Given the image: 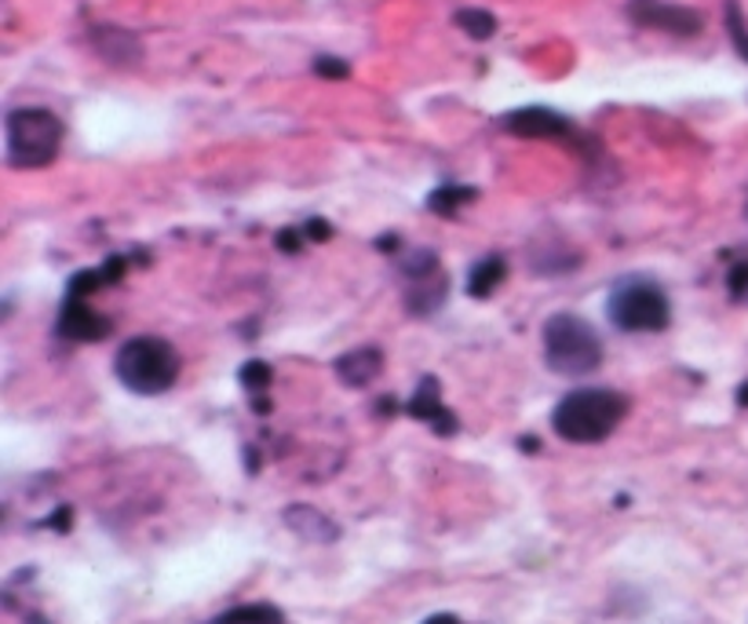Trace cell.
<instances>
[{"mask_svg": "<svg viewBox=\"0 0 748 624\" xmlns=\"http://www.w3.org/2000/svg\"><path fill=\"white\" fill-rule=\"evenodd\" d=\"M628 409H632V402H628V395H621V391L581 387V391H570V395L552 409V428L563 442L595 446V442H606L617 428H621Z\"/></svg>", "mask_w": 748, "mask_h": 624, "instance_id": "cell-1", "label": "cell"}, {"mask_svg": "<svg viewBox=\"0 0 748 624\" xmlns=\"http://www.w3.org/2000/svg\"><path fill=\"white\" fill-rule=\"evenodd\" d=\"M544 361L558 377H592L603 366V340L581 315H552L544 321Z\"/></svg>", "mask_w": 748, "mask_h": 624, "instance_id": "cell-2", "label": "cell"}, {"mask_svg": "<svg viewBox=\"0 0 748 624\" xmlns=\"http://www.w3.org/2000/svg\"><path fill=\"white\" fill-rule=\"evenodd\" d=\"M114 372L132 395H165L179 380L176 347L162 336H132L117 351Z\"/></svg>", "mask_w": 748, "mask_h": 624, "instance_id": "cell-3", "label": "cell"}, {"mask_svg": "<svg viewBox=\"0 0 748 624\" xmlns=\"http://www.w3.org/2000/svg\"><path fill=\"white\" fill-rule=\"evenodd\" d=\"M4 139L12 168H44L63 147V120L44 106H18L4 120Z\"/></svg>", "mask_w": 748, "mask_h": 624, "instance_id": "cell-4", "label": "cell"}, {"mask_svg": "<svg viewBox=\"0 0 748 624\" xmlns=\"http://www.w3.org/2000/svg\"><path fill=\"white\" fill-rule=\"evenodd\" d=\"M606 315L621 332H665L672 321V307L654 278H621L610 289Z\"/></svg>", "mask_w": 748, "mask_h": 624, "instance_id": "cell-5", "label": "cell"}, {"mask_svg": "<svg viewBox=\"0 0 748 624\" xmlns=\"http://www.w3.org/2000/svg\"><path fill=\"white\" fill-rule=\"evenodd\" d=\"M628 18L643 29H661V34L672 37H694L701 34V15L694 8L683 4H668V0H628Z\"/></svg>", "mask_w": 748, "mask_h": 624, "instance_id": "cell-6", "label": "cell"}, {"mask_svg": "<svg viewBox=\"0 0 748 624\" xmlns=\"http://www.w3.org/2000/svg\"><path fill=\"white\" fill-rule=\"evenodd\" d=\"M55 332L63 340H69V344H99V340H106L109 332H114V321L106 315H99L95 307H88V300L66 296L63 310H59Z\"/></svg>", "mask_w": 748, "mask_h": 624, "instance_id": "cell-7", "label": "cell"}, {"mask_svg": "<svg viewBox=\"0 0 748 624\" xmlns=\"http://www.w3.org/2000/svg\"><path fill=\"white\" fill-rule=\"evenodd\" d=\"M501 128L512 136L523 139H573V125L563 114L547 106H526V110H512V114L501 117Z\"/></svg>", "mask_w": 748, "mask_h": 624, "instance_id": "cell-8", "label": "cell"}, {"mask_svg": "<svg viewBox=\"0 0 748 624\" xmlns=\"http://www.w3.org/2000/svg\"><path fill=\"white\" fill-rule=\"evenodd\" d=\"M405 412L413 420H424V424H431L438 435L449 438L461 431V420L453 417V409L442 406V398H438V380L435 377H424L421 387H416V395L405 402Z\"/></svg>", "mask_w": 748, "mask_h": 624, "instance_id": "cell-9", "label": "cell"}, {"mask_svg": "<svg viewBox=\"0 0 748 624\" xmlns=\"http://www.w3.org/2000/svg\"><path fill=\"white\" fill-rule=\"evenodd\" d=\"M92 48L106 59L109 66H136L139 55H143L136 34H128V29H121V26H95Z\"/></svg>", "mask_w": 748, "mask_h": 624, "instance_id": "cell-10", "label": "cell"}, {"mask_svg": "<svg viewBox=\"0 0 748 624\" xmlns=\"http://www.w3.org/2000/svg\"><path fill=\"white\" fill-rule=\"evenodd\" d=\"M333 369H336V377H340L347 387H365V384H373V380L381 377L384 355L376 347H358V351H347V355L336 358Z\"/></svg>", "mask_w": 748, "mask_h": 624, "instance_id": "cell-11", "label": "cell"}, {"mask_svg": "<svg viewBox=\"0 0 748 624\" xmlns=\"http://www.w3.org/2000/svg\"><path fill=\"white\" fill-rule=\"evenodd\" d=\"M446 293H449V285H446V275H442V270H438V275H427V278L409 281V289H405V307H409V315L431 318L435 310H442Z\"/></svg>", "mask_w": 748, "mask_h": 624, "instance_id": "cell-12", "label": "cell"}, {"mask_svg": "<svg viewBox=\"0 0 748 624\" xmlns=\"http://www.w3.org/2000/svg\"><path fill=\"white\" fill-rule=\"evenodd\" d=\"M285 526L299 533L304 540H311V545H333V540L340 537V530L333 526V519H325L322 511H314L307 505L285 508Z\"/></svg>", "mask_w": 748, "mask_h": 624, "instance_id": "cell-13", "label": "cell"}, {"mask_svg": "<svg viewBox=\"0 0 748 624\" xmlns=\"http://www.w3.org/2000/svg\"><path fill=\"white\" fill-rule=\"evenodd\" d=\"M504 278H507L504 256H486V259H478L472 267V275H467V293L475 300H490L496 293V285H504Z\"/></svg>", "mask_w": 748, "mask_h": 624, "instance_id": "cell-14", "label": "cell"}, {"mask_svg": "<svg viewBox=\"0 0 748 624\" xmlns=\"http://www.w3.org/2000/svg\"><path fill=\"white\" fill-rule=\"evenodd\" d=\"M208 624H285V613L274 602H245V607L219 613Z\"/></svg>", "mask_w": 748, "mask_h": 624, "instance_id": "cell-15", "label": "cell"}, {"mask_svg": "<svg viewBox=\"0 0 748 624\" xmlns=\"http://www.w3.org/2000/svg\"><path fill=\"white\" fill-rule=\"evenodd\" d=\"M478 198L475 187H461V183H446L427 194V208H431L435 216H456L464 205H472V201Z\"/></svg>", "mask_w": 748, "mask_h": 624, "instance_id": "cell-16", "label": "cell"}, {"mask_svg": "<svg viewBox=\"0 0 748 624\" xmlns=\"http://www.w3.org/2000/svg\"><path fill=\"white\" fill-rule=\"evenodd\" d=\"M456 26L472 40H490L496 34V18L490 12H482V8H461L456 12Z\"/></svg>", "mask_w": 748, "mask_h": 624, "instance_id": "cell-17", "label": "cell"}, {"mask_svg": "<svg viewBox=\"0 0 748 624\" xmlns=\"http://www.w3.org/2000/svg\"><path fill=\"white\" fill-rule=\"evenodd\" d=\"M237 380H242V387L256 398V395H263V391L274 384V369L267 366L263 358H248L245 366L237 369Z\"/></svg>", "mask_w": 748, "mask_h": 624, "instance_id": "cell-18", "label": "cell"}, {"mask_svg": "<svg viewBox=\"0 0 748 624\" xmlns=\"http://www.w3.org/2000/svg\"><path fill=\"white\" fill-rule=\"evenodd\" d=\"M99 289H106V281L99 270H77L74 278H69V285H66V296H74V300H88L92 293H99Z\"/></svg>", "mask_w": 748, "mask_h": 624, "instance_id": "cell-19", "label": "cell"}, {"mask_svg": "<svg viewBox=\"0 0 748 624\" xmlns=\"http://www.w3.org/2000/svg\"><path fill=\"white\" fill-rule=\"evenodd\" d=\"M726 296L734 304H748V256L737 259V264L726 270Z\"/></svg>", "mask_w": 748, "mask_h": 624, "instance_id": "cell-20", "label": "cell"}, {"mask_svg": "<svg viewBox=\"0 0 748 624\" xmlns=\"http://www.w3.org/2000/svg\"><path fill=\"white\" fill-rule=\"evenodd\" d=\"M726 29H731V37H734V48H737V55L745 59L748 63V29H745V23H741V8L734 4H726Z\"/></svg>", "mask_w": 748, "mask_h": 624, "instance_id": "cell-21", "label": "cell"}, {"mask_svg": "<svg viewBox=\"0 0 748 624\" xmlns=\"http://www.w3.org/2000/svg\"><path fill=\"white\" fill-rule=\"evenodd\" d=\"M314 74H318V77H328V80H344V77H351V66H347L344 59L318 55V59H314Z\"/></svg>", "mask_w": 748, "mask_h": 624, "instance_id": "cell-22", "label": "cell"}, {"mask_svg": "<svg viewBox=\"0 0 748 624\" xmlns=\"http://www.w3.org/2000/svg\"><path fill=\"white\" fill-rule=\"evenodd\" d=\"M304 241H307V234H304V227H285V230H278L274 234V245H278V253H285V256H296L299 249H304Z\"/></svg>", "mask_w": 748, "mask_h": 624, "instance_id": "cell-23", "label": "cell"}, {"mask_svg": "<svg viewBox=\"0 0 748 624\" xmlns=\"http://www.w3.org/2000/svg\"><path fill=\"white\" fill-rule=\"evenodd\" d=\"M125 270H128V259L125 256H109L103 267H99V275H103L106 285H117V281L125 278Z\"/></svg>", "mask_w": 748, "mask_h": 624, "instance_id": "cell-24", "label": "cell"}, {"mask_svg": "<svg viewBox=\"0 0 748 624\" xmlns=\"http://www.w3.org/2000/svg\"><path fill=\"white\" fill-rule=\"evenodd\" d=\"M304 234H307V241H328L333 238V224H328V219H307L304 224Z\"/></svg>", "mask_w": 748, "mask_h": 624, "instance_id": "cell-25", "label": "cell"}, {"mask_svg": "<svg viewBox=\"0 0 748 624\" xmlns=\"http://www.w3.org/2000/svg\"><path fill=\"white\" fill-rule=\"evenodd\" d=\"M69 522H74V508H59L52 519H48V526L59 530V533H66L69 530Z\"/></svg>", "mask_w": 748, "mask_h": 624, "instance_id": "cell-26", "label": "cell"}, {"mask_svg": "<svg viewBox=\"0 0 748 624\" xmlns=\"http://www.w3.org/2000/svg\"><path fill=\"white\" fill-rule=\"evenodd\" d=\"M424 624H461V621H456L453 613H435V617H427Z\"/></svg>", "mask_w": 748, "mask_h": 624, "instance_id": "cell-27", "label": "cell"}, {"mask_svg": "<svg viewBox=\"0 0 748 624\" xmlns=\"http://www.w3.org/2000/svg\"><path fill=\"white\" fill-rule=\"evenodd\" d=\"M376 249H381V253H395V249H398V238L391 234V238H381V241H376Z\"/></svg>", "mask_w": 748, "mask_h": 624, "instance_id": "cell-28", "label": "cell"}, {"mask_svg": "<svg viewBox=\"0 0 748 624\" xmlns=\"http://www.w3.org/2000/svg\"><path fill=\"white\" fill-rule=\"evenodd\" d=\"M518 446H523V449H530V453H533V449H537V438L530 435V438H523V442H518Z\"/></svg>", "mask_w": 748, "mask_h": 624, "instance_id": "cell-29", "label": "cell"}, {"mask_svg": "<svg viewBox=\"0 0 748 624\" xmlns=\"http://www.w3.org/2000/svg\"><path fill=\"white\" fill-rule=\"evenodd\" d=\"M737 402H741V406H748V384H741V391H737Z\"/></svg>", "mask_w": 748, "mask_h": 624, "instance_id": "cell-30", "label": "cell"}, {"mask_svg": "<svg viewBox=\"0 0 748 624\" xmlns=\"http://www.w3.org/2000/svg\"><path fill=\"white\" fill-rule=\"evenodd\" d=\"M26 624H48L44 617H41V613H29V621Z\"/></svg>", "mask_w": 748, "mask_h": 624, "instance_id": "cell-31", "label": "cell"}]
</instances>
